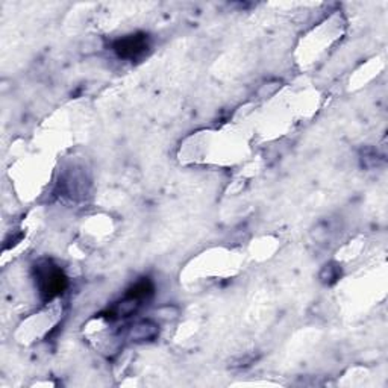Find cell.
I'll list each match as a JSON object with an SVG mask.
<instances>
[{
	"instance_id": "obj_1",
	"label": "cell",
	"mask_w": 388,
	"mask_h": 388,
	"mask_svg": "<svg viewBox=\"0 0 388 388\" xmlns=\"http://www.w3.org/2000/svg\"><path fill=\"white\" fill-rule=\"evenodd\" d=\"M37 279L41 294H46V298L49 299L61 293V290H64V287H66V278H64L62 271L55 269L49 263H46L43 267H38Z\"/></svg>"
},
{
	"instance_id": "obj_2",
	"label": "cell",
	"mask_w": 388,
	"mask_h": 388,
	"mask_svg": "<svg viewBox=\"0 0 388 388\" xmlns=\"http://www.w3.org/2000/svg\"><path fill=\"white\" fill-rule=\"evenodd\" d=\"M145 49H147V38L145 35H129V37L121 38L114 45V50L120 58L128 60L136 58L145 52Z\"/></svg>"
},
{
	"instance_id": "obj_3",
	"label": "cell",
	"mask_w": 388,
	"mask_h": 388,
	"mask_svg": "<svg viewBox=\"0 0 388 388\" xmlns=\"http://www.w3.org/2000/svg\"><path fill=\"white\" fill-rule=\"evenodd\" d=\"M160 335V326L152 320H140L129 328L128 339L134 343L154 341Z\"/></svg>"
},
{
	"instance_id": "obj_4",
	"label": "cell",
	"mask_w": 388,
	"mask_h": 388,
	"mask_svg": "<svg viewBox=\"0 0 388 388\" xmlns=\"http://www.w3.org/2000/svg\"><path fill=\"white\" fill-rule=\"evenodd\" d=\"M155 314H156V319L164 320V322H170V320H175L178 317L179 310H178V306H173V305H164L161 308H158Z\"/></svg>"
},
{
	"instance_id": "obj_5",
	"label": "cell",
	"mask_w": 388,
	"mask_h": 388,
	"mask_svg": "<svg viewBox=\"0 0 388 388\" xmlns=\"http://www.w3.org/2000/svg\"><path fill=\"white\" fill-rule=\"evenodd\" d=\"M337 278H339V275H337V265L335 264H326L320 273L322 281L325 284H332V282L337 281Z\"/></svg>"
}]
</instances>
